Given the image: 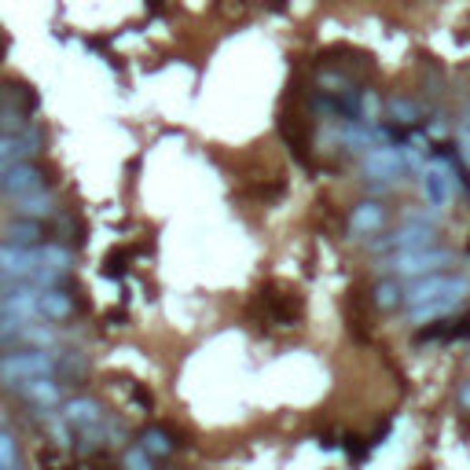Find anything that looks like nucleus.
I'll list each match as a JSON object with an SVG mask.
<instances>
[{
    "mask_svg": "<svg viewBox=\"0 0 470 470\" xmlns=\"http://www.w3.org/2000/svg\"><path fill=\"white\" fill-rule=\"evenodd\" d=\"M37 268H45L41 246L30 250V246H15V243H0V275H23V279H30Z\"/></svg>",
    "mask_w": 470,
    "mask_h": 470,
    "instance_id": "3",
    "label": "nucleus"
},
{
    "mask_svg": "<svg viewBox=\"0 0 470 470\" xmlns=\"http://www.w3.org/2000/svg\"><path fill=\"white\" fill-rule=\"evenodd\" d=\"M19 210H23V217H45V214H52V195L48 192H37V195H30V199H19Z\"/></svg>",
    "mask_w": 470,
    "mask_h": 470,
    "instance_id": "17",
    "label": "nucleus"
},
{
    "mask_svg": "<svg viewBox=\"0 0 470 470\" xmlns=\"http://www.w3.org/2000/svg\"><path fill=\"white\" fill-rule=\"evenodd\" d=\"M463 291H466V279H459V275H426V279H419V284L408 287L405 302H408L412 309H419V305H430V302L459 298Z\"/></svg>",
    "mask_w": 470,
    "mask_h": 470,
    "instance_id": "2",
    "label": "nucleus"
},
{
    "mask_svg": "<svg viewBox=\"0 0 470 470\" xmlns=\"http://www.w3.org/2000/svg\"><path fill=\"white\" fill-rule=\"evenodd\" d=\"M23 397H26L30 405H37V408H59L63 390H59V383L52 379V375H45V379H30V383H23Z\"/></svg>",
    "mask_w": 470,
    "mask_h": 470,
    "instance_id": "9",
    "label": "nucleus"
},
{
    "mask_svg": "<svg viewBox=\"0 0 470 470\" xmlns=\"http://www.w3.org/2000/svg\"><path fill=\"white\" fill-rule=\"evenodd\" d=\"M0 470H19V448L8 430H0Z\"/></svg>",
    "mask_w": 470,
    "mask_h": 470,
    "instance_id": "16",
    "label": "nucleus"
},
{
    "mask_svg": "<svg viewBox=\"0 0 470 470\" xmlns=\"http://www.w3.org/2000/svg\"><path fill=\"white\" fill-rule=\"evenodd\" d=\"M136 441H140V448H144L151 459H165V455H173V448H176L173 434H169V430H162V426H147Z\"/></svg>",
    "mask_w": 470,
    "mask_h": 470,
    "instance_id": "10",
    "label": "nucleus"
},
{
    "mask_svg": "<svg viewBox=\"0 0 470 470\" xmlns=\"http://www.w3.org/2000/svg\"><path fill=\"white\" fill-rule=\"evenodd\" d=\"M466 118H470V107H466Z\"/></svg>",
    "mask_w": 470,
    "mask_h": 470,
    "instance_id": "23",
    "label": "nucleus"
},
{
    "mask_svg": "<svg viewBox=\"0 0 470 470\" xmlns=\"http://www.w3.org/2000/svg\"><path fill=\"white\" fill-rule=\"evenodd\" d=\"M0 295H8V291H5V275H0Z\"/></svg>",
    "mask_w": 470,
    "mask_h": 470,
    "instance_id": "22",
    "label": "nucleus"
},
{
    "mask_svg": "<svg viewBox=\"0 0 470 470\" xmlns=\"http://www.w3.org/2000/svg\"><path fill=\"white\" fill-rule=\"evenodd\" d=\"M401 302H405V291H401L397 279H383V284L375 287V305L379 309H397Z\"/></svg>",
    "mask_w": 470,
    "mask_h": 470,
    "instance_id": "14",
    "label": "nucleus"
},
{
    "mask_svg": "<svg viewBox=\"0 0 470 470\" xmlns=\"http://www.w3.org/2000/svg\"><path fill=\"white\" fill-rule=\"evenodd\" d=\"M455 405H459L463 412H470V379H466V383L455 390Z\"/></svg>",
    "mask_w": 470,
    "mask_h": 470,
    "instance_id": "21",
    "label": "nucleus"
},
{
    "mask_svg": "<svg viewBox=\"0 0 470 470\" xmlns=\"http://www.w3.org/2000/svg\"><path fill=\"white\" fill-rule=\"evenodd\" d=\"M426 195H430V203H434V206H441V203L448 199V187H445V176H441L437 169H430V173H426Z\"/></svg>",
    "mask_w": 470,
    "mask_h": 470,
    "instance_id": "18",
    "label": "nucleus"
},
{
    "mask_svg": "<svg viewBox=\"0 0 470 470\" xmlns=\"http://www.w3.org/2000/svg\"><path fill=\"white\" fill-rule=\"evenodd\" d=\"M448 257H452L448 250H412V254H397V257L390 261V268H394V272H405V275H412V272H434V268H441Z\"/></svg>",
    "mask_w": 470,
    "mask_h": 470,
    "instance_id": "7",
    "label": "nucleus"
},
{
    "mask_svg": "<svg viewBox=\"0 0 470 470\" xmlns=\"http://www.w3.org/2000/svg\"><path fill=\"white\" fill-rule=\"evenodd\" d=\"M390 115H394L397 122H405V125L419 122V107H415V104H408V100H390Z\"/></svg>",
    "mask_w": 470,
    "mask_h": 470,
    "instance_id": "19",
    "label": "nucleus"
},
{
    "mask_svg": "<svg viewBox=\"0 0 470 470\" xmlns=\"http://www.w3.org/2000/svg\"><path fill=\"white\" fill-rule=\"evenodd\" d=\"M59 419L74 430V434H88V430H100L104 426V408L96 401H88V397H74L63 405Z\"/></svg>",
    "mask_w": 470,
    "mask_h": 470,
    "instance_id": "5",
    "label": "nucleus"
},
{
    "mask_svg": "<svg viewBox=\"0 0 470 470\" xmlns=\"http://www.w3.org/2000/svg\"><path fill=\"white\" fill-rule=\"evenodd\" d=\"M52 371H55V360L45 349H19V353L0 356V379L15 383V386H23L30 379H45Z\"/></svg>",
    "mask_w": 470,
    "mask_h": 470,
    "instance_id": "1",
    "label": "nucleus"
},
{
    "mask_svg": "<svg viewBox=\"0 0 470 470\" xmlns=\"http://www.w3.org/2000/svg\"><path fill=\"white\" fill-rule=\"evenodd\" d=\"M37 239H41L37 221H15V225H8V243H15V246H30V243H37Z\"/></svg>",
    "mask_w": 470,
    "mask_h": 470,
    "instance_id": "15",
    "label": "nucleus"
},
{
    "mask_svg": "<svg viewBox=\"0 0 470 470\" xmlns=\"http://www.w3.org/2000/svg\"><path fill=\"white\" fill-rule=\"evenodd\" d=\"M383 225H386V206L383 203L353 206V217H349V232L353 235H375V232H383Z\"/></svg>",
    "mask_w": 470,
    "mask_h": 470,
    "instance_id": "8",
    "label": "nucleus"
},
{
    "mask_svg": "<svg viewBox=\"0 0 470 470\" xmlns=\"http://www.w3.org/2000/svg\"><path fill=\"white\" fill-rule=\"evenodd\" d=\"M30 151V136H0V173L19 165V158Z\"/></svg>",
    "mask_w": 470,
    "mask_h": 470,
    "instance_id": "13",
    "label": "nucleus"
},
{
    "mask_svg": "<svg viewBox=\"0 0 470 470\" xmlns=\"http://www.w3.org/2000/svg\"><path fill=\"white\" fill-rule=\"evenodd\" d=\"M434 239V228L426 225H405L401 232L386 235L375 243V250H397V254H412V250H426V243Z\"/></svg>",
    "mask_w": 470,
    "mask_h": 470,
    "instance_id": "6",
    "label": "nucleus"
},
{
    "mask_svg": "<svg viewBox=\"0 0 470 470\" xmlns=\"http://www.w3.org/2000/svg\"><path fill=\"white\" fill-rule=\"evenodd\" d=\"M401 155H397V147H375L371 155H367V173L371 176H397L401 173Z\"/></svg>",
    "mask_w": 470,
    "mask_h": 470,
    "instance_id": "11",
    "label": "nucleus"
},
{
    "mask_svg": "<svg viewBox=\"0 0 470 470\" xmlns=\"http://www.w3.org/2000/svg\"><path fill=\"white\" fill-rule=\"evenodd\" d=\"M125 466H129V470H155V459L136 445V448L125 455Z\"/></svg>",
    "mask_w": 470,
    "mask_h": 470,
    "instance_id": "20",
    "label": "nucleus"
},
{
    "mask_svg": "<svg viewBox=\"0 0 470 470\" xmlns=\"http://www.w3.org/2000/svg\"><path fill=\"white\" fill-rule=\"evenodd\" d=\"M70 309H74L70 295L55 291V287L41 291V320H66V316H70Z\"/></svg>",
    "mask_w": 470,
    "mask_h": 470,
    "instance_id": "12",
    "label": "nucleus"
},
{
    "mask_svg": "<svg viewBox=\"0 0 470 470\" xmlns=\"http://www.w3.org/2000/svg\"><path fill=\"white\" fill-rule=\"evenodd\" d=\"M0 192L12 195V199H30V195L45 192V176H41V169L19 162L8 173H0Z\"/></svg>",
    "mask_w": 470,
    "mask_h": 470,
    "instance_id": "4",
    "label": "nucleus"
}]
</instances>
